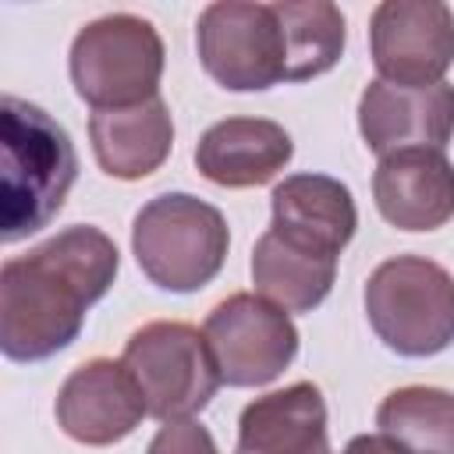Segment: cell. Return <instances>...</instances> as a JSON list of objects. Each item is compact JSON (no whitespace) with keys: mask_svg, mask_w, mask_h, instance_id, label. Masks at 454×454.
I'll list each match as a JSON object with an SVG mask.
<instances>
[{"mask_svg":"<svg viewBox=\"0 0 454 454\" xmlns=\"http://www.w3.org/2000/svg\"><path fill=\"white\" fill-rule=\"evenodd\" d=\"M369 53L380 82L440 85L454 64V11L440 0H383L369 14Z\"/></svg>","mask_w":454,"mask_h":454,"instance_id":"9c48e42d","label":"cell"},{"mask_svg":"<svg viewBox=\"0 0 454 454\" xmlns=\"http://www.w3.org/2000/svg\"><path fill=\"white\" fill-rule=\"evenodd\" d=\"M231 248L223 213L188 192L149 199L131 223V252L138 270L163 291L192 294L216 280Z\"/></svg>","mask_w":454,"mask_h":454,"instance_id":"3957f363","label":"cell"},{"mask_svg":"<svg viewBox=\"0 0 454 454\" xmlns=\"http://www.w3.org/2000/svg\"><path fill=\"white\" fill-rule=\"evenodd\" d=\"M270 227L298 245L340 255L355 238L358 209L351 188L330 174H291L270 195Z\"/></svg>","mask_w":454,"mask_h":454,"instance_id":"9a60e30c","label":"cell"},{"mask_svg":"<svg viewBox=\"0 0 454 454\" xmlns=\"http://www.w3.org/2000/svg\"><path fill=\"white\" fill-rule=\"evenodd\" d=\"M380 433L415 454H454V394L443 387H397L376 408Z\"/></svg>","mask_w":454,"mask_h":454,"instance_id":"d6986e66","label":"cell"},{"mask_svg":"<svg viewBox=\"0 0 454 454\" xmlns=\"http://www.w3.org/2000/svg\"><path fill=\"white\" fill-rule=\"evenodd\" d=\"M195 50L206 74L231 92H262L287 78V43L273 4L216 0L202 7Z\"/></svg>","mask_w":454,"mask_h":454,"instance_id":"52a82bcc","label":"cell"},{"mask_svg":"<svg viewBox=\"0 0 454 454\" xmlns=\"http://www.w3.org/2000/svg\"><path fill=\"white\" fill-rule=\"evenodd\" d=\"M284 43H287V78L284 82H309L326 74L348 43L344 14L330 0H277L273 4Z\"/></svg>","mask_w":454,"mask_h":454,"instance_id":"ac0fdd59","label":"cell"},{"mask_svg":"<svg viewBox=\"0 0 454 454\" xmlns=\"http://www.w3.org/2000/svg\"><path fill=\"white\" fill-rule=\"evenodd\" d=\"M89 142L103 174L117 181H142L160 170L174 149V121L163 96L124 110H96L89 117Z\"/></svg>","mask_w":454,"mask_h":454,"instance_id":"2e32d148","label":"cell"},{"mask_svg":"<svg viewBox=\"0 0 454 454\" xmlns=\"http://www.w3.org/2000/svg\"><path fill=\"white\" fill-rule=\"evenodd\" d=\"M294 156L284 124L270 117H227L202 131L195 170L220 188H255L273 181Z\"/></svg>","mask_w":454,"mask_h":454,"instance_id":"4fadbf2b","label":"cell"},{"mask_svg":"<svg viewBox=\"0 0 454 454\" xmlns=\"http://www.w3.org/2000/svg\"><path fill=\"white\" fill-rule=\"evenodd\" d=\"M78 177L71 135L35 103L0 99V238L14 245L64 209Z\"/></svg>","mask_w":454,"mask_h":454,"instance_id":"7a4b0ae2","label":"cell"},{"mask_svg":"<svg viewBox=\"0 0 454 454\" xmlns=\"http://www.w3.org/2000/svg\"><path fill=\"white\" fill-rule=\"evenodd\" d=\"M53 415L74 443L110 447L131 436L149 408L138 380L121 358H89L60 383Z\"/></svg>","mask_w":454,"mask_h":454,"instance_id":"30bf717a","label":"cell"},{"mask_svg":"<svg viewBox=\"0 0 454 454\" xmlns=\"http://www.w3.org/2000/svg\"><path fill=\"white\" fill-rule=\"evenodd\" d=\"M117 270L114 238L92 223L64 227L25 255H11L0 270V351L11 362H43L71 348Z\"/></svg>","mask_w":454,"mask_h":454,"instance_id":"6da1fadb","label":"cell"},{"mask_svg":"<svg viewBox=\"0 0 454 454\" xmlns=\"http://www.w3.org/2000/svg\"><path fill=\"white\" fill-rule=\"evenodd\" d=\"M372 199L390 227L436 231L454 216V163L443 149H401L380 156Z\"/></svg>","mask_w":454,"mask_h":454,"instance_id":"7c38bea8","label":"cell"},{"mask_svg":"<svg viewBox=\"0 0 454 454\" xmlns=\"http://www.w3.org/2000/svg\"><path fill=\"white\" fill-rule=\"evenodd\" d=\"M337 280V255L298 245L273 227L252 248V284L255 294L291 312H312L326 301Z\"/></svg>","mask_w":454,"mask_h":454,"instance_id":"e0dca14e","label":"cell"},{"mask_svg":"<svg viewBox=\"0 0 454 454\" xmlns=\"http://www.w3.org/2000/svg\"><path fill=\"white\" fill-rule=\"evenodd\" d=\"M121 362L138 380L145 408L160 422L199 415L223 383L206 333L177 319H156L138 326L128 337Z\"/></svg>","mask_w":454,"mask_h":454,"instance_id":"8992f818","label":"cell"},{"mask_svg":"<svg viewBox=\"0 0 454 454\" xmlns=\"http://www.w3.org/2000/svg\"><path fill=\"white\" fill-rule=\"evenodd\" d=\"M234 454H333L326 433V401L301 380L245 404Z\"/></svg>","mask_w":454,"mask_h":454,"instance_id":"5bb4252c","label":"cell"},{"mask_svg":"<svg viewBox=\"0 0 454 454\" xmlns=\"http://www.w3.org/2000/svg\"><path fill=\"white\" fill-rule=\"evenodd\" d=\"M358 131L376 156L401 149H443L454 135V85L397 89L372 78L358 99Z\"/></svg>","mask_w":454,"mask_h":454,"instance_id":"8fae6325","label":"cell"},{"mask_svg":"<svg viewBox=\"0 0 454 454\" xmlns=\"http://www.w3.org/2000/svg\"><path fill=\"white\" fill-rule=\"evenodd\" d=\"M167 50L156 25L142 14H103L78 28L67 71L74 92L92 110H124L160 96Z\"/></svg>","mask_w":454,"mask_h":454,"instance_id":"5b68a950","label":"cell"},{"mask_svg":"<svg viewBox=\"0 0 454 454\" xmlns=\"http://www.w3.org/2000/svg\"><path fill=\"white\" fill-rule=\"evenodd\" d=\"M145 454H220L213 433L195 419H174L156 429Z\"/></svg>","mask_w":454,"mask_h":454,"instance_id":"ffe728a7","label":"cell"},{"mask_svg":"<svg viewBox=\"0 0 454 454\" xmlns=\"http://www.w3.org/2000/svg\"><path fill=\"white\" fill-rule=\"evenodd\" d=\"M206 344L227 387H266L298 355V326L262 294H227L202 323Z\"/></svg>","mask_w":454,"mask_h":454,"instance_id":"ba28073f","label":"cell"},{"mask_svg":"<svg viewBox=\"0 0 454 454\" xmlns=\"http://www.w3.org/2000/svg\"><path fill=\"white\" fill-rule=\"evenodd\" d=\"M340 454H415V450H408L387 433H362V436H351Z\"/></svg>","mask_w":454,"mask_h":454,"instance_id":"44dd1931","label":"cell"},{"mask_svg":"<svg viewBox=\"0 0 454 454\" xmlns=\"http://www.w3.org/2000/svg\"><path fill=\"white\" fill-rule=\"evenodd\" d=\"M376 337L404 358H433L454 344V277L426 255H394L365 280Z\"/></svg>","mask_w":454,"mask_h":454,"instance_id":"277c9868","label":"cell"}]
</instances>
